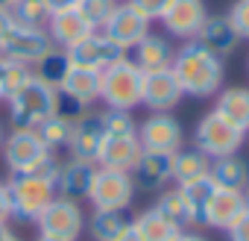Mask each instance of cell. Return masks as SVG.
<instances>
[{"label": "cell", "instance_id": "cell-21", "mask_svg": "<svg viewBox=\"0 0 249 241\" xmlns=\"http://www.w3.org/2000/svg\"><path fill=\"white\" fill-rule=\"evenodd\" d=\"M132 180H135L138 188H164L173 180V156L170 153L144 150L141 159L132 168Z\"/></svg>", "mask_w": 249, "mask_h": 241}, {"label": "cell", "instance_id": "cell-49", "mask_svg": "<svg viewBox=\"0 0 249 241\" xmlns=\"http://www.w3.org/2000/svg\"><path fill=\"white\" fill-rule=\"evenodd\" d=\"M12 3H15V0H0V6H3V9H9Z\"/></svg>", "mask_w": 249, "mask_h": 241}, {"label": "cell", "instance_id": "cell-36", "mask_svg": "<svg viewBox=\"0 0 249 241\" xmlns=\"http://www.w3.org/2000/svg\"><path fill=\"white\" fill-rule=\"evenodd\" d=\"M91 112V103H85V100H79V97H73V94H68V91H62V88H56V100H53V115H59V118H65V120H79L82 115H88Z\"/></svg>", "mask_w": 249, "mask_h": 241}, {"label": "cell", "instance_id": "cell-7", "mask_svg": "<svg viewBox=\"0 0 249 241\" xmlns=\"http://www.w3.org/2000/svg\"><path fill=\"white\" fill-rule=\"evenodd\" d=\"M3 162L9 168V174H24V171H36L41 168L53 153L44 147V141L38 139L36 130H21V127H12L3 139Z\"/></svg>", "mask_w": 249, "mask_h": 241}, {"label": "cell", "instance_id": "cell-14", "mask_svg": "<svg viewBox=\"0 0 249 241\" xmlns=\"http://www.w3.org/2000/svg\"><path fill=\"white\" fill-rule=\"evenodd\" d=\"M103 141H106L103 112H88V115H82L79 120H73L68 150H71L73 159H82V162H94V165H97L100 150H103Z\"/></svg>", "mask_w": 249, "mask_h": 241}, {"label": "cell", "instance_id": "cell-37", "mask_svg": "<svg viewBox=\"0 0 249 241\" xmlns=\"http://www.w3.org/2000/svg\"><path fill=\"white\" fill-rule=\"evenodd\" d=\"M226 18H229L231 30L237 33V39L249 41V0H234L231 9L226 12Z\"/></svg>", "mask_w": 249, "mask_h": 241}, {"label": "cell", "instance_id": "cell-23", "mask_svg": "<svg viewBox=\"0 0 249 241\" xmlns=\"http://www.w3.org/2000/svg\"><path fill=\"white\" fill-rule=\"evenodd\" d=\"M214 112H217L220 118H226L231 127H237L240 133L249 136V88L231 85V88L217 91Z\"/></svg>", "mask_w": 249, "mask_h": 241}, {"label": "cell", "instance_id": "cell-51", "mask_svg": "<svg viewBox=\"0 0 249 241\" xmlns=\"http://www.w3.org/2000/svg\"><path fill=\"white\" fill-rule=\"evenodd\" d=\"M246 71H249V62H246Z\"/></svg>", "mask_w": 249, "mask_h": 241}, {"label": "cell", "instance_id": "cell-34", "mask_svg": "<svg viewBox=\"0 0 249 241\" xmlns=\"http://www.w3.org/2000/svg\"><path fill=\"white\" fill-rule=\"evenodd\" d=\"M103 130H106V139H117V136H138V120L132 118V112L106 109V112H103Z\"/></svg>", "mask_w": 249, "mask_h": 241}, {"label": "cell", "instance_id": "cell-27", "mask_svg": "<svg viewBox=\"0 0 249 241\" xmlns=\"http://www.w3.org/2000/svg\"><path fill=\"white\" fill-rule=\"evenodd\" d=\"M211 171V159L205 153H199L196 147H179L173 153V182H191L199 177H208Z\"/></svg>", "mask_w": 249, "mask_h": 241}, {"label": "cell", "instance_id": "cell-46", "mask_svg": "<svg viewBox=\"0 0 249 241\" xmlns=\"http://www.w3.org/2000/svg\"><path fill=\"white\" fill-rule=\"evenodd\" d=\"M6 97H3V59H0V103H3Z\"/></svg>", "mask_w": 249, "mask_h": 241}, {"label": "cell", "instance_id": "cell-38", "mask_svg": "<svg viewBox=\"0 0 249 241\" xmlns=\"http://www.w3.org/2000/svg\"><path fill=\"white\" fill-rule=\"evenodd\" d=\"M126 3H132L144 18H150V21H159L161 15H164V9L173 3V0H126Z\"/></svg>", "mask_w": 249, "mask_h": 241}, {"label": "cell", "instance_id": "cell-33", "mask_svg": "<svg viewBox=\"0 0 249 241\" xmlns=\"http://www.w3.org/2000/svg\"><path fill=\"white\" fill-rule=\"evenodd\" d=\"M9 15L15 18V24H24V27H47L50 21L44 0H15L9 6Z\"/></svg>", "mask_w": 249, "mask_h": 241}, {"label": "cell", "instance_id": "cell-25", "mask_svg": "<svg viewBox=\"0 0 249 241\" xmlns=\"http://www.w3.org/2000/svg\"><path fill=\"white\" fill-rule=\"evenodd\" d=\"M85 226L94 241H114L123 229L132 226V218L126 209H94Z\"/></svg>", "mask_w": 249, "mask_h": 241}, {"label": "cell", "instance_id": "cell-19", "mask_svg": "<svg viewBox=\"0 0 249 241\" xmlns=\"http://www.w3.org/2000/svg\"><path fill=\"white\" fill-rule=\"evenodd\" d=\"M144 147L138 141V136H117V139H106L97 165L100 168H111V171H126L132 174L135 162L141 159Z\"/></svg>", "mask_w": 249, "mask_h": 241}, {"label": "cell", "instance_id": "cell-35", "mask_svg": "<svg viewBox=\"0 0 249 241\" xmlns=\"http://www.w3.org/2000/svg\"><path fill=\"white\" fill-rule=\"evenodd\" d=\"M114 3H117V0H76L73 9L85 18V24H88L91 30H100V27L106 24L108 12L114 9Z\"/></svg>", "mask_w": 249, "mask_h": 241}, {"label": "cell", "instance_id": "cell-4", "mask_svg": "<svg viewBox=\"0 0 249 241\" xmlns=\"http://www.w3.org/2000/svg\"><path fill=\"white\" fill-rule=\"evenodd\" d=\"M53 100H56V88H50L38 77H30L15 94L6 97L9 124L21 130H36L41 120L53 115Z\"/></svg>", "mask_w": 249, "mask_h": 241}, {"label": "cell", "instance_id": "cell-32", "mask_svg": "<svg viewBox=\"0 0 249 241\" xmlns=\"http://www.w3.org/2000/svg\"><path fill=\"white\" fill-rule=\"evenodd\" d=\"M71 130H73V124H71V120H65V118H59V115H50L47 120H41V124L36 127L38 139L44 141V147H47L50 153L68 147V141H71Z\"/></svg>", "mask_w": 249, "mask_h": 241}, {"label": "cell", "instance_id": "cell-6", "mask_svg": "<svg viewBox=\"0 0 249 241\" xmlns=\"http://www.w3.org/2000/svg\"><path fill=\"white\" fill-rule=\"evenodd\" d=\"M135 180L126 171H111V168H100L94 171L91 188H88V203L94 209H129L135 200Z\"/></svg>", "mask_w": 249, "mask_h": 241}, {"label": "cell", "instance_id": "cell-40", "mask_svg": "<svg viewBox=\"0 0 249 241\" xmlns=\"http://www.w3.org/2000/svg\"><path fill=\"white\" fill-rule=\"evenodd\" d=\"M12 218V206H9V188H6V180H0V226L9 223Z\"/></svg>", "mask_w": 249, "mask_h": 241}, {"label": "cell", "instance_id": "cell-50", "mask_svg": "<svg viewBox=\"0 0 249 241\" xmlns=\"http://www.w3.org/2000/svg\"><path fill=\"white\" fill-rule=\"evenodd\" d=\"M3 139H6V133H3V124H0V147H3Z\"/></svg>", "mask_w": 249, "mask_h": 241}, {"label": "cell", "instance_id": "cell-45", "mask_svg": "<svg viewBox=\"0 0 249 241\" xmlns=\"http://www.w3.org/2000/svg\"><path fill=\"white\" fill-rule=\"evenodd\" d=\"M114 241H141V235H138V232H135V229L129 226V229H123V232H120V235H117Z\"/></svg>", "mask_w": 249, "mask_h": 241}, {"label": "cell", "instance_id": "cell-15", "mask_svg": "<svg viewBox=\"0 0 249 241\" xmlns=\"http://www.w3.org/2000/svg\"><path fill=\"white\" fill-rule=\"evenodd\" d=\"M182 97H185V91H182V85H179V80L173 77L170 68L144 74L141 106H147L150 112H173L182 103Z\"/></svg>", "mask_w": 249, "mask_h": 241}, {"label": "cell", "instance_id": "cell-24", "mask_svg": "<svg viewBox=\"0 0 249 241\" xmlns=\"http://www.w3.org/2000/svg\"><path fill=\"white\" fill-rule=\"evenodd\" d=\"M208 177L214 180L217 188H229V191H243L249 185V162L240 159L237 153L231 156H220L211 159V171Z\"/></svg>", "mask_w": 249, "mask_h": 241}, {"label": "cell", "instance_id": "cell-9", "mask_svg": "<svg viewBox=\"0 0 249 241\" xmlns=\"http://www.w3.org/2000/svg\"><path fill=\"white\" fill-rule=\"evenodd\" d=\"M53 47L50 36L44 27H24V24H15L3 41H0V56L9 59V62H18V65H27L33 68L47 50Z\"/></svg>", "mask_w": 249, "mask_h": 241}, {"label": "cell", "instance_id": "cell-2", "mask_svg": "<svg viewBox=\"0 0 249 241\" xmlns=\"http://www.w3.org/2000/svg\"><path fill=\"white\" fill-rule=\"evenodd\" d=\"M56 171H59V159L53 153L36 171L9 174L6 188H9V206H12V218L15 221H21V223H36L38 221V215L56 197V185H53Z\"/></svg>", "mask_w": 249, "mask_h": 241}, {"label": "cell", "instance_id": "cell-48", "mask_svg": "<svg viewBox=\"0 0 249 241\" xmlns=\"http://www.w3.org/2000/svg\"><path fill=\"white\" fill-rule=\"evenodd\" d=\"M36 241H65V238H47V235H38Z\"/></svg>", "mask_w": 249, "mask_h": 241}, {"label": "cell", "instance_id": "cell-52", "mask_svg": "<svg viewBox=\"0 0 249 241\" xmlns=\"http://www.w3.org/2000/svg\"><path fill=\"white\" fill-rule=\"evenodd\" d=\"M117 3H120V0H117Z\"/></svg>", "mask_w": 249, "mask_h": 241}, {"label": "cell", "instance_id": "cell-41", "mask_svg": "<svg viewBox=\"0 0 249 241\" xmlns=\"http://www.w3.org/2000/svg\"><path fill=\"white\" fill-rule=\"evenodd\" d=\"M44 6H47L50 15H56V12H65V9H73L76 0H44Z\"/></svg>", "mask_w": 249, "mask_h": 241}, {"label": "cell", "instance_id": "cell-28", "mask_svg": "<svg viewBox=\"0 0 249 241\" xmlns=\"http://www.w3.org/2000/svg\"><path fill=\"white\" fill-rule=\"evenodd\" d=\"M68 71H71V56H68V50H62V47H59V50L50 47V50L33 65V77H38V80L47 82L50 88H62Z\"/></svg>", "mask_w": 249, "mask_h": 241}, {"label": "cell", "instance_id": "cell-47", "mask_svg": "<svg viewBox=\"0 0 249 241\" xmlns=\"http://www.w3.org/2000/svg\"><path fill=\"white\" fill-rule=\"evenodd\" d=\"M243 203H246V212H249V185L243 188Z\"/></svg>", "mask_w": 249, "mask_h": 241}, {"label": "cell", "instance_id": "cell-26", "mask_svg": "<svg viewBox=\"0 0 249 241\" xmlns=\"http://www.w3.org/2000/svg\"><path fill=\"white\" fill-rule=\"evenodd\" d=\"M156 209L161 212V218H164L173 229H196V226H194V212H191L185 194L179 191V185H176V188H164V191L159 194V200H156Z\"/></svg>", "mask_w": 249, "mask_h": 241}, {"label": "cell", "instance_id": "cell-29", "mask_svg": "<svg viewBox=\"0 0 249 241\" xmlns=\"http://www.w3.org/2000/svg\"><path fill=\"white\" fill-rule=\"evenodd\" d=\"M62 91H68V94H73L85 103H97L100 100V71L71 65V71L62 82Z\"/></svg>", "mask_w": 249, "mask_h": 241}, {"label": "cell", "instance_id": "cell-3", "mask_svg": "<svg viewBox=\"0 0 249 241\" xmlns=\"http://www.w3.org/2000/svg\"><path fill=\"white\" fill-rule=\"evenodd\" d=\"M141 94H144V71L129 56L100 71V100L106 103V109L132 112L141 106Z\"/></svg>", "mask_w": 249, "mask_h": 241}, {"label": "cell", "instance_id": "cell-17", "mask_svg": "<svg viewBox=\"0 0 249 241\" xmlns=\"http://www.w3.org/2000/svg\"><path fill=\"white\" fill-rule=\"evenodd\" d=\"M246 212V203H243V191H229V188H217L205 206V215H202V226L208 229H220L226 232L240 215Z\"/></svg>", "mask_w": 249, "mask_h": 241}, {"label": "cell", "instance_id": "cell-42", "mask_svg": "<svg viewBox=\"0 0 249 241\" xmlns=\"http://www.w3.org/2000/svg\"><path fill=\"white\" fill-rule=\"evenodd\" d=\"M12 27H15V18L9 15V9H3V6H0V41H3V36H6Z\"/></svg>", "mask_w": 249, "mask_h": 241}, {"label": "cell", "instance_id": "cell-10", "mask_svg": "<svg viewBox=\"0 0 249 241\" xmlns=\"http://www.w3.org/2000/svg\"><path fill=\"white\" fill-rule=\"evenodd\" d=\"M153 21L144 18L132 3H126V0H120V3H114V9L108 12L106 24L100 27V33L106 39H111L114 44H120L123 50H132L147 33H150Z\"/></svg>", "mask_w": 249, "mask_h": 241}, {"label": "cell", "instance_id": "cell-8", "mask_svg": "<svg viewBox=\"0 0 249 241\" xmlns=\"http://www.w3.org/2000/svg\"><path fill=\"white\" fill-rule=\"evenodd\" d=\"M36 226H38V235L76 241V238L82 235V229H85V215H82V206H79L76 200L53 197V200L47 203V209L38 215Z\"/></svg>", "mask_w": 249, "mask_h": 241}, {"label": "cell", "instance_id": "cell-31", "mask_svg": "<svg viewBox=\"0 0 249 241\" xmlns=\"http://www.w3.org/2000/svg\"><path fill=\"white\" fill-rule=\"evenodd\" d=\"M179 191L185 194L191 212H194V226H202V215H205V206L211 200V194L217 191L214 180L211 177H199V180H191V182H179Z\"/></svg>", "mask_w": 249, "mask_h": 241}, {"label": "cell", "instance_id": "cell-39", "mask_svg": "<svg viewBox=\"0 0 249 241\" xmlns=\"http://www.w3.org/2000/svg\"><path fill=\"white\" fill-rule=\"evenodd\" d=\"M226 238H229V241H249V212H243V215L226 229Z\"/></svg>", "mask_w": 249, "mask_h": 241}, {"label": "cell", "instance_id": "cell-43", "mask_svg": "<svg viewBox=\"0 0 249 241\" xmlns=\"http://www.w3.org/2000/svg\"><path fill=\"white\" fill-rule=\"evenodd\" d=\"M170 241H208L205 235H199L196 229H179V232H173V238Z\"/></svg>", "mask_w": 249, "mask_h": 241}, {"label": "cell", "instance_id": "cell-30", "mask_svg": "<svg viewBox=\"0 0 249 241\" xmlns=\"http://www.w3.org/2000/svg\"><path fill=\"white\" fill-rule=\"evenodd\" d=\"M132 229L141 235V241H170L173 232H179V229H173V226L161 218V212H159L156 206L147 209V212H138V215L132 218Z\"/></svg>", "mask_w": 249, "mask_h": 241}, {"label": "cell", "instance_id": "cell-5", "mask_svg": "<svg viewBox=\"0 0 249 241\" xmlns=\"http://www.w3.org/2000/svg\"><path fill=\"white\" fill-rule=\"evenodd\" d=\"M246 141V133H240L237 127H231L226 118H220L214 109L208 115H202L194 127V147L199 153H205L208 159H220V156H231L240 153Z\"/></svg>", "mask_w": 249, "mask_h": 241}, {"label": "cell", "instance_id": "cell-20", "mask_svg": "<svg viewBox=\"0 0 249 241\" xmlns=\"http://www.w3.org/2000/svg\"><path fill=\"white\" fill-rule=\"evenodd\" d=\"M196 41L205 47V50H211L214 56H220V59H226V56H231L234 50H237V33L231 30V24H229V18L226 15H211L208 12V18H205V24L199 27V33H196Z\"/></svg>", "mask_w": 249, "mask_h": 241}, {"label": "cell", "instance_id": "cell-13", "mask_svg": "<svg viewBox=\"0 0 249 241\" xmlns=\"http://www.w3.org/2000/svg\"><path fill=\"white\" fill-rule=\"evenodd\" d=\"M68 56H71V65H76V68L106 71L108 65H114L117 59L126 56V50H123L120 44H114L111 39H106L100 30H94L82 41H76L73 47H68Z\"/></svg>", "mask_w": 249, "mask_h": 241}, {"label": "cell", "instance_id": "cell-22", "mask_svg": "<svg viewBox=\"0 0 249 241\" xmlns=\"http://www.w3.org/2000/svg\"><path fill=\"white\" fill-rule=\"evenodd\" d=\"M44 30H47V36H50L53 47H62V50L73 47V44H76V41H82L88 33H94L76 9H65V12L50 15V21H47V27H44Z\"/></svg>", "mask_w": 249, "mask_h": 241}, {"label": "cell", "instance_id": "cell-16", "mask_svg": "<svg viewBox=\"0 0 249 241\" xmlns=\"http://www.w3.org/2000/svg\"><path fill=\"white\" fill-rule=\"evenodd\" d=\"M94 171L97 165L94 162H82V159H68V162H59V171L53 177V185H56V197H68V200H85L88 197V188H91V180H94Z\"/></svg>", "mask_w": 249, "mask_h": 241}, {"label": "cell", "instance_id": "cell-44", "mask_svg": "<svg viewBox=\"0 0 249 241\" xmlns=\"http://www.w3.org/2000/svg\"><path fill=\"white\" fill-rule=\"evenodd\" d=\"M0 241H21V235H18L15 229H9V226L3 223V226H0Z\"/></svg>", "mask_w": 249, "mask_h": 241}, {"label": "cell", "instance_id": "cell-11", "mask_svg": "<svg viewBox=\"0 0 249 241\" xmlns=\"http://www.w3.org/2000/svg\"><path fill=\"white\" fill-rule=\"evenodd\" d=\"M138 141L144 150L173 156L179 147H185V127L170 112H150V118H144V124H138Z\"/></svg>", "mask_w": 249, "mask_h": 241}, {"label": "cell", "instance_id": "cell-12", "mask_svg": "<svg viewBox=\"0 0 249 241\" xmlns=\"http://www.w3.org/2000/svg\"><path fill=\"white\" fill-rule=\"evenodd\" d=\"M205 18H208L205 0H173L159 21L164 27V36L179 39V41H191V39H196Z\"/></svg>", "mask_w": 249, "mask_h": 241}, {"label": "cell", "instance_id": "cell-1", "mask_svg": "<svg viewBox=\"0 0 249 241\" xmlns=\"http://www.w3.org/2000/svg\"><path fill=\"white\" fill-rule=\"evenodd\" d=\"M170 71L179 80L182 91L191 97H214L223 88V77H226L223 59L214 56L211 50H205L196 39L182 41L176 47Z\"/></svg>", "mask_w": 249, "mask_h": 241}, {"label": "cell", "instance_id": "cell-18", "mask_svg": "<svg viewBox=\"0 0 249 241\" xmlns=\"http://www.w3.org/2000/svg\"><path fill=\"white\" fill-rule=\"evenodd\" d=\"M173 41L170 36H156V33H147L135 47H132V62L144 71V74H153V71H164L173 65Z\"/></svg>", "mask_w": 249, "mask_h": 241}]
</instances>
